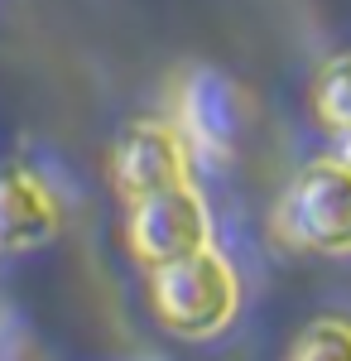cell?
Masks as SVG:
<instances>
[{
	"mask_svg": "<svg viewBox=\"0 0 351 361\" xmlns=\"http://www.w3.org/2000/svg\"><path fill=\"white\" fill-rule=\"evenodd\" d=\"M144 284H149V308H154L159 328L183 342H212V337L231 333L245 308V270L226 231L212 246L192 250L173 265L144 270Z\"/></svg>",
	"mask_w": 351,
	"mask_h": 361,
	"instance_id": "1",
	"label": "cell"
},
{
	"mask_svg": "<svg viewBox=\"0 0 351 361\" xmlns=\"http://www.w3.org/2000/svg\"><path fill=\"white\" fill-rule=\"evenodd\" d=\"M270 231L284 250L351 260V164L337 149L298 159L274 197Z\"/></svg>",
	"mask_w": 351,
	"mask_h": 361,
	"instance_id": "2",
	"label": "cell"
},
{
	"mask_svg": "<svg viewBox=\"0 0 351 361\" xmlns=\"http://www.w3.org/2000/svg\"><path fill=\"white\" fill-rule=\"evenodd\" d=\"M164 111L173 116V126L192 145L202 178H216V173H226L236 164L245 126H250V106H245V92L231 73H221L212 63L183 68L173 78V87H168Z\"/></svg>",
	"mask_w": 351,
	"mask_h": 361,
	"instance_id": "3",
	"label": "cell"
},
{
	"mask_svg": "<svg viewBox=\"0 0 351 361\" xmlns=\"http://www.w3.org/2000/svg\"><path fill=\"white\" fill-rule=\"evenodd\" d=\"M216 236H221V222H216L212 193H207L202 178L135 197L121 212V241H125V250H130V260L140 270L173 265L192 250L212 246Z\"/></svg>",
	"mask_w": 351,
	"mask_h": 361,
	"instance_id": "4",
	"label": "cell"
},
{
	"mask_svg": "<svg viewBox=\"0 0 351 361\" xmlns=\"http://www.w3.org/2000/svg\"><path fill=\"white\" fill-rule=\"evenodd\" d=\"M197 178H202L197 154H192V145L183 140V130L173 126L168 111H144L121 126V135L111 145V188L121 197V207L135 202V197L159 193V188L197 183Z\"/></svg>",
	"mask_w": 351,
	"mask_h": 361,
	"instance_id": "5",
	"label": "cell"
},
{
	"mask_svg": "<svg viewBox=\"0 0 351 361\" xmlns=\"http://www.w3.org/2000/svg\"><path fill=\"white\" fill-rule=\"evenodd\" d=\"M73 212V183L49 159H0V255H29L58 241Z\"/></svg>",
	"mask_w": 351,
	"mask_h": 361,
	"instance_id": "6",
	"label": "cell"
},
{
	"mask_svg": "<svg viewBox=\"0 0 351 361\" xmlns=\"http://www.w3.org/2000/svg\"><path fill=\"white\" fill-rule=\"evenodd\" d=\"M308 116L332 145L351 135V49L327 54L308 78Z\"/></svg>",
	"mask_w": 351,
	"mask_h": 361,
	"instance_id": "7",
	"label": "cell"
},
{
	"mask_svg": "<svg viewBox=\"0 0 351 361\" xmlns=\"http://www.w3.org/2000/svg\"><path fill=\"white\" fill-rule=\"evenodd\" d=\"M284 361H351V313H318L289 342Z\"/></svg>",
	"mask_w": 351,
	"mask_h": 361,
	"instance_id": "8",
	"label": "cell"
},
{
	"mask_svg": "<svg viewBox=\"0 0 351 361\" xmlns=\"http://www.w3.org/2000/svg\"><path fill=\"white\" fill-rule=\"evenodd\" d=\"M332 149H337V154H342V159H347V164H351V135H347V140H337Z\"/></svg>",
	"mask_w": 351,
	"mask_h": 361,
	"instance_id": "9",
	"label": "cell"
}]
</instances>
